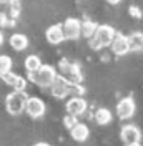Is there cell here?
<instances>
[{"label":"cell","mask_w":143,"mask_h":146,"mask_svg":"<svg viewBox=\"0 0 143 146\" xmlns=\"http://www.w3.org/2000/svg\"><path fill=\"white\" fill-rule=\"evenodd\" d=\"M77 123H78V119H77V116H75V115H70V113H68V115L63 118V125L68 128V129H70L72 126H75Z\"/></svg>","instance_id":"21"},{"label":"cell","mask_w":143,"mask_h":146,"mask_svg":"<svg viewBox=\"0 0 143 146\" xmlns=\"http://www.w3.org/2000/svg\"><path fill=\"white\" fill-rule=\"evenodd\" d=\"M25 70L27 72H35L37 68L42 65V60L37 56V55H28L27 58H25Z\"/></svg>","instance_id":"19"},{"label":"cell","mask_w":143,"mask_h":146,"mask_svg":"<svg viewBox=\"0 0 143 146\" xmlns=\"http://www.w3.org/2000/svg\"><path fill=\"white\" fill-rule=\"evenodd\" d=\"M12 18L5 13V12H0V28H5L9 25H13V22H10Z\"/></svg>","instance_id":"23"},{"label":"cell","mask_w":143,"mask_h":146,"mask_svg":"<svg viewBox=\"0 0 143 146\" xmlns=\"http://www.w3.org/2000/svg\"><path fill=\"white\" fill-rule=\"evenodd\" d=\"M45 38H47V42L52 43V45H58V43H62L63 40H65L62 25H52V27H48L47 28V32H45Z\"/></svg>","instance_id":"13"},{"label":"cell","mask_w":143,"mask_h":146,"mask_svg":"<svg viewBox=\"0 0 143 146\" xmlns=\"http://www.w3.org/2000/svg\"><path fill=\"white\" fill-rule=\"evenodd\" d=\"M130 15L132 17H135V18H142V12H140V9L138 7H130Z\"/></svg>","instance_id":"24"},{"label":"cell","mask_w":143,"mask_h":146,"mask_svg":"<svg viewBox=\"0 0 143 146\" xmlns=\"http://www.w3.org/2000/svg\"><path fill=\"white\" fill-rule=\"evenodd\" d=\"M63 28V35H65V40H77L80 33V22L77 18H67L65 23L62 25Z\"/></svg>","instance_id":"11"},{"label":"cell","mask_w":143,"mask_h":146,"mask_svg":"<svg viewBox=\"0 0 143 146\" xmlns=\"http://www.w3.org/2000/svg\"><path fill=\"white\" fill-rule=\"evenodd\" d=\"M130 52H142L143 50V33H132L128 36Z\"/></svg>","instance_id":"16"},{"label":"cell","mask_w":143,"mask_h":146,"mask_svg":"<svg viewBox=\"0 0 143 146\" xmlns=\"http://www.w3.org/2000/svg\"><path fill=\"white\" fill-rule=\"evenodd\" d=\"M3 42H5V36H3V32L0 30V45H3Z\"/></svg>","instance_id":"27"},{"label":"cell","mask_w":143,"mask_h":146,"mask_svg":"<svg viewBox=\"0 0 143 146\" xmlns=\"http://www.w3.org/2000/svg\"><path fill=\"white\" fill-rule=\"evenodd\" d=\"M120 139L128 146H136L140 145V139H142V131L135 125H125L120 131Z\"/></svg>","instance_id":"6"},{"label":"cell","mask_w":143,"mask_h":146,"mask_svg":"<svg viewBox=\"0 0 143 146\" xmlns=\"http://www.w3.org/2000/svg\"><path fill=\"white\" fill-rule=\"evenodd\" d=\"M0 78L7 83L9 86H12L13 90H25V86H27V80L23 76L17 75V73H12V70L3 73V75H0Z\"/></svg>","instance_id":"12"},{"label":"cell","mask_w":143,"mask_h":146,"mask_svg":"<svg viewBox=\"0 0 143 146\" xmlns=\"http://www.w3.org/2000/svg\"><path fill=\"white\" fill-rule=\"evenodd\" d=\"M13 0H0V5H10Z\"/></svg>","instance_id":"25"},{"label":"cell","mask_w":143,"mask_h":146,"mask_svg":"<svg viewBox=\"0 0 143 146\" xmlns=\"http://www.w3.org/2000/svg\"><path fill=\"white\" fill-rule=\"evenodd\" d=\"M27 100H28V96H27V93H25V90H13L5 98V108H7V111H9L10 115L17 116V115L25 111Z\"/></svg>","instance_id":"3"},{"label":"cell","mask_w":143,"mask_h":146,"mask_svg":"<svg viewBox=\"0 0 143 146\" xmlns=\"http://www.w3.org/2000/svg\"><path fill=\"white\" fill-rule=\"evenodd\" d=\"M52 88V96L57 100H63L70 95L72 91V82H68L67 78H63L62 75H57V78L53 80V83L50 85Z\"/></svg>","instance_id":"4"},{"label":"cell","mask_w":143,"mask_h":146,"mask_svg":"<svg viewBox=\"0 0 143 146\" xmlns=\"http://www.w3.org/2000/svg\"><path fill=\"white\" fill-rule=\"evenodd\" d=\"M70 136L75 139V141H78V143H83V141H87L90 136V129L87 125H83V123H77L75 126L70 128Z\"/></svg>","instance_id":"14"},{"label":"cell","mask_w":143,"mask_h":146,"mask_svg":"<svg viewBox=\"0 0 143 146\" xmlns=\"http://www.w3.org/2000/svg\"><path fill=\"white\" fill-rule=\"evenodd\" d=\"M135 110H136V105H135L133 98L126 96V98L118 101V105H116V115H118L120 119H128L135 115Z\"/></svg>","instance_id":"8"},{"label":"cell","mask_w":143,"mask_h":146,"mask_svg":"<svg viewBox=\"0 0 143 146\" xmlns=\"http://www.w3.org/2000/svg\"><path fill=\"white\" fill-rule=\"evenodd\" d=\"M95 121H97L98 125H102V126L108 125V123L112 121V113H110V110H107V108L97 110V113H95Z\"/></svg>","instance_id":"18"},{"label":"cell","mask_w":143,"mask_h":146,"mask_svg":"<svg viewBox=\"0 0 143 146\" xmlns=\"http://www.w3.org/2000/svg\"><path fill=\"white\" fill-rule=\"evenodd\" d=\"M58 70H60V75H62L63 78H67L68 82H72V83H80L82 82V73H80L78 65L70 63L68 60L63 58L62 62H60V65H58Z\"/></svg>","instance_id":"5"},{"label":"cell","mask_w":143,"mask_h":146,"mask_svg":"<svg viewBox=\"0 0 143 146\" xmlns=\"http://www.w3.org/2000/svg\"><path fill=\"white\" fill-rule=\"evenodd\" d=\"M107 2L110 3V5H118V3H120L122 0H107Z\"/></svg>","instance_id":"26"},{"label":"cell","mask_w":143,"mask_h":146,"mask_svg":"<svg viewBox=\"0 0 143 146\" xmlns=\"http://www.w3.org/2000/svg\"><path fill=\"white\" fill-rule=\"evenodd\" d=\"M12 70V58L9 55H0V75Z\"/></svg>","instance_id":"20"},{"label":"cell","mask_w":143,"mask_h":146,"mask_svg":"<svg viewBox=\"0 0 143 146\" xmlns=\"http://www.w3.org/2000/svg\"><path fill=\"white\" fill-rule=\"evenodd\" d=\"M65 108H67V113L75 115V116H80V115H83L87 111L88 105H87V101L83 100V96H72L70 100L67 101Z\"/></svg>","instance_id":"10"},{"label":"cell","mask_w":143,"mask_h":146,"mask_svg":"<svg viewBox=\"0 0 143 146\" xmlns=\"http://www.w3.org/2000/svg\"><path fill=\"white\" fill-rule=\"evenodd\" d=\"M9 43L15 52H22V50H25L28 46V38L23 33H13V35L10 36Z\"/></svg>","instance_id":"15"},{"label":"cell","mask_w":143,"mask_h":146,"mask_svg":"<svg viewBox=\"0 0 143 146\" xmlns=\"http://www.w3.org/2000/svg\"><path fill=\"white\" fill-rule=\"evenodd\" d=\"M97 23L95 22H92V20H85L83 23H80V33L85 38H92L93 33H95V30H97Z\"/></svg>","instance_id":"17"},{"label":"cell","mask_w":143,"mask_h":146,"mask_svg":"<svg viewBox=\"0 0 143 146\" xmlns=\"http://www.w3.org/2000/svg\"><path fill=\"white\" fill-rule=\"evenodd\" d=\"M45 103L40 98H37V96H32V98H28L27 100V105H25V113H27L30 118H42L45 115Z\"/></svg>","instance_id":"7"},{"label":"cell","mask_w":143,"mask_h":146,"mask_svg":"<svg viewBox=\"0 0 143 146\" xmlns=\"http://www.w3.org/2000/svg\"><path fill=\"white\" fill-rule=\"evenodd\" d=\"M18 13H20V3H18L17 0H13V2L10 3V17H12V20L17 18Z\"/></svg>","instance_id":"22"},{"label":"cell","mask_w":143,"mask_h":146,"mask_svg":"<svg viewBox=\"0 0 143 146\" xmlns=\"http://www.w3.org/2000/svg\"><path fill=\"white\" fill-rule=\"evenodd\" d=\"M57 70L52 65H40L35 72H28V80L40 88H48L57 78Z\"/></svg>","instance_id":"1"},{"label":"cell","mask_w":143,"mask_h":146,"mask_svg":"<svg viewBox=\"0 0 143 146\" xmlns=\"http://www.w3.org/2000/svg\"><path fill=\"white\" fill-rule=\"evenodd\" d=\"M110 48L112 52L116 55V56H123L130 52V43H128V36L122 35V33H115L112 43H110Z\"/></svg>","instance_id":"9"},{"label":"cell","mask_w":143,"mask_h":146,"mask_svg":"<svg viewBox=\"0 0 143 146\" xmlns=\"http://www.w3.org/2000/svg\"><path fill=\"white\" fill-rule=\"evenodd\" d=\"M115 28L110 27V25H98L97 30H95V33L90 40V48L92 50H100V48H103V46H110L112 43V40H113V36H115Z\"/></svg>","instance_id":"2"}]
</instances>
